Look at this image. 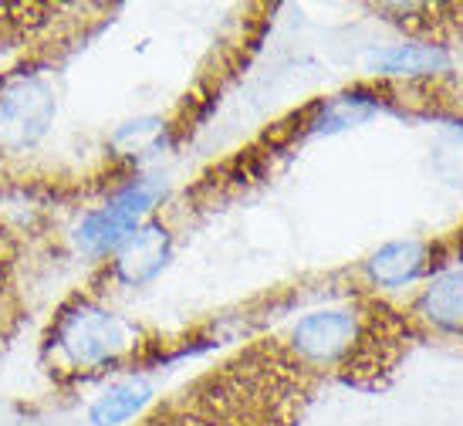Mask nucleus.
<instances>
[{"instance_id":"obj_1","label":"nucleus","mask_w":463,"mask_h":426,"mask_svg":"<svg viewBox=\"0 0 463 426\" xmlns=\"http://www.w3.org/2000/svg\"><path fill=\"white\" fill-rule=\"evenodd\" d=\"M129 349V332L118 315L95 301H78L54 325V352L71 369H99Z\"/></svg>"},{"instance_id":"obj_4","label":"nucleus","mask_w":463,"mask_h":426,"mask_svg":"<svg viewBox=\"0 0 463 426\" xmlns=\"http://www.w3.org/2000/svg\"><path fill=\"white\" fill-rule=\"evenodd\" d=\"M362 315L352 308H322L291 328V352L301 365H338L365 346Z\"/></svg>"},{"instance_id":"obj_6","label":"nucleus","mask_w":463,"mask_h":426,"mask_svg":"<svg viewBox=\"0 0 463 426\" xmlns=\"http://www.w3.org/2000/svg\"><path fill=\"white\" fill-rule=\"evenodd\" d=\"M149 400H153V386L142 375H129V379L112 383L99 400L91 402L89 420L91 426H122L129 423L132 416H139Z\"/></svg>"},{"instance_id":"obj_7","label":"nucleus","mask_w":463,"mask_h":426,"mask_svg":"<svg viewBox=\"0 0 463 426\" xmlns=\"http://www.w3.org/2000/svg\"><path fill=\"white\" fill-rule=\"evenodd\" d=\"M426 268V247L416 241H399L375 251L369 260V278L383 288H399V284L412 281L416 274Z\"/></svg>"},{"instance_id":"obj_8","label":"nucleus","mask_w":463,"mask_h":426,"mask_svg":"<svg viewBox=\"0 0 463 426\" xmlns=\"http://www.w3.org/2000/svg\"><path fill=\"white\" fill-rule=\"evenodd\" d=\"M447 65V54L430 44H392L369 54V68L379 75H430Z\"/></svg>"},{"instance_id":"obj_10","label":"nucleus","mask_w":463,"mask_h":426,"mask_svg":"<svg viewBox=\"0 0 463 426\" xmlns=\"http://www.w3.org/2000/svg\"><path fill=\"white\" fill-rule=\"evenodd\" d=\"M460 241H463V233H460Z\"/></svg>"},{"instance_id":"obj_3","label":"nucleus","mask_w":463,"mask_h":426,"mask_svg":"<svg viewBox=\"0 0 463 426\" xmlns=\"http://www.w3.org/2000/svg\"><path fill=\"white\" fill-rule=\"evenodd\" d=\"M159 190L153 183L136 180L126 190H118L105 207L85 213V220L78 223L75 241L78 247L91 254V258H102V254H116L118 247L129 241L132 233L139 231L146 217L153 213Z\"/></svg>"},{"instance_id":"obj_5","label":"nucleus","mask_w":463,"mask_h":426,"mask_svg":"<svg viewBox=\"0 0 463 426\" xmlns=\"http://www.w3.org/2000/svg\"><path fill=\"white\" fill-rule=\"evenodd\" d=\"M169 260V231L163 223L146 220L126 244L116 251V278L126 284H146L166 268Z\"/></svg>"},{"instance_id":"obj_2","label":"nucleus","mask_w":463,"mask_h":426,"mask_svg":"<svg viewBox=\"0 0 463 426\" xmlns=\"http://www.w3.org/2000/svg\"><path fill=\"white\" fill-rule=\"evenodd\" d=\"M54 89L34 71L0 81V153L34 149L54 122Z\"/></svg>"},{"instance_id":"obj_9","label":"nucleus","mask_w":463,"mask_h":426,"mask_svg":"<svg viewBox=\"0 0 463 426\" xmlns=\"http://www.w3.org/2000/svg\"><path fill=\"white\" fill-rule=\"evenodd\" d=\"M423 315L439 328L463 332V271H450L437 278L423 295Z\"/></svg>"}]
</instances>
